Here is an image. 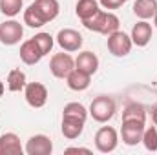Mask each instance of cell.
I'll use <instances>...</instances> for the list:
<instances>
[{"label": "cell", "instance_id": "cell-1", "mask_svg": "<svg viewBox=\"0 0 157 155\" xmlns=\"http://www.w3.org/2000/svg\"><path fill=\"white\" fill-rule=\"evenodd\" d=\"M82 24H84L86 29L108 37V35H112L113 31L119 29V17L113 15V13H110V11H99V13H95L91 18L84 20Z\"/></svg>", "mask_w": 157, "mask_h": 155}, {"label": "cell", "instance_id": "cell-2", "mask_svg": "<svg viewBox=\"0 0 157 155\" xmlns=\"http://www.w3.org/2000/svg\"><path fill=\"white\" fill-rule=\"evenodd\" d=\"M90 115L97 122H108L115 115V100L108 95H99L90 104Z\"/></svg>", "mask_w": 157, "mask_h": 155}, {"label": "cell", "instance_id": "cell-3", "mask_svg": "<svg viewBox=\"0 0 157 155\" xmlns=\"http://www.w3.org/2000/svg\"><path fill=\"white\" fill-rule=\"evenodd\" d=\"M119 144V135L117 130L112 126H102L97 133H95V148L101 153H110L117 148Z\"/></svg>", "mask_w": 157, "mask_h": 155}, {"label": "cell", "instance_id": "cell-4", "mask_svg": "<svg viewBox=\"0 0 157 155\" xmlns=\"http://www.w3.org/2000/svg\"><path fill=\"white\" fill-rule=\"evenodd\" d=\"M73 70H75V60L71 59L70 53H55L49 60V71L57 78H66Z\"/></svg>", "mask_w": 157, "mask_h": 155}, {"label": "cell", "instance_id": "cell-5", "mask_svg": "<svg viewBox=\"0 0 157 155\" xmlns=\"http://www.w3.org/2000/svg\"><path fill=\"white\" fill-rule=\"evenodd\" d=\"M144 133V122L143 120H122L121 137L126 146H135L143 141Z\"/></svg>", "mask_w": 157, "mask_h": 155}, {"label": "cell", "instance_id": "cell-6", "mask_svg": "<svg viewBox=\"0 0 157 155\" xmlns=\"http://www.w3.org/2000/svg\"><path fill=\"white\" fill-rule=\"evenodd\" d=\"M132 37H128L124 31H113L112 35H108V51L113 57H126L132 51Z\"/></svg>", "mask_w": 157, "mask_h": 155}, {"label": "cell", "instance_id": "cell-7", "mask_svg": "<svg viewBox=\"0 0 157 155\" xmlns=\"http://www.w3.org/2000/svg\"><path fill=\"white\" fill-rule=\"evenodd\" d=\"M24 37V28L17 20H6L0 24V42L4 46H15Z\"/></svg>", "mask_w": 157, "mask_h": 155}, {"label": "cell", "instance_id": "cell-8", "mask_svg": "<svg viewBox=\"0 0 157 155\" xmlns=\"http://www.w3.org/2000/svg\"><path fill=\"white\" fill-rule=\"evenodd\" d=\"M24 97L31 108H42L48 102V88L40 82H28L24 88Z\"/></svg>", "mask_w": 157, "mask_h": 155}, {"label": "cell", "instance_id": "cell-9", "mask_svg": "<svg viewBox=\"0 0 157 155\" xmlns=\"http://www.w3.org/2000/svg\"><path fill=\"white\" fill-rule=\"evenodd\" d=\"M57 44H59L64 51H68V53L78 51L80 46H82V35H80L78 31H75V29H70V28L60 29V31L57 33Z\"/></svg>", "mask_w": 157, "mask_h": 155}, {"label": "cell", "instance_id": "cell-10", "mask_svg": "<svg viewBox=\"0 0 157 155\" xmlns=\"http://www.w3.org/2000/svg\"><path fill=\"white\" fill-rule=\"evenodd\" d=\"M24 152L28 155H49L53 152V142L46 135H33L26 142Z\"/></svg>", "mask_w": 157, "mask_h": 155}, {"label": "cell", "instance_id": "cell-11", "mask_svg": "<svg viewBox=\"0 0 157 155\" xmlns=\"http://www.w3.org/2000/svg\"><path fill=\"white\" fill-rule=\"evenodd\" d=\"M42 57H44V55H42L40 47L37 46V42H35L33 39L22 42V46H20V59H22V62H24V64L33 66V64L40 62V59H42Z\"/></svg>", "mask_w": 157, "mask_h": 155}, {"label": "cell", "instance_id": "cell-12", "mask_svg": "<svg viewBox=\"0 0 157 155\" xmlns=\"http://www.w3.org/2000/svg\"><path fill=\"white\" fill-rule=\"evenodd\" d=\"M75 68L88 73V75H95L99 70V59L93 51H82L75 59Z\"/></svg>", "mask_w": 157, "mask_h": 155}, {"label": "cell", "instance_id": "cell-13", "mask_svg": "<svg viewBox=\"0 0 157 155\" xmlns=\"http://www.w3.org/2000/svg\"><path fill=\"white\" fill-rule=\"evenodd\" d=\"M132 42L139 47H144L148 46V42L152 40V24H148L146 20H141L133 26L132 29Z\"/></svg>", "mask_w": 157, "mask_h": 155}, {"label": "cell", "instance_id": "cell-14", "mask_svg": "<svg viewBox=\"0 0 157 155\" xmlns=\"http://www.w3.org/2000/svg\"><path fill=\"white\" fill-rule=\"evenodd\" d=\"M24 148L17 133H4L0 137V155H22Z\"/></svg>", "mask_w": 157, "mask_h": 155}, {"label": "cell", "instance_id": "cell-15", "mask_svg": "<svg viewBox=\"0 0 157 155\" xmlns=\"http://www.w3.org/2000/svg\"><path fill=\"white\" fill-rule=\"evenodd\" d=\"M33 6L37 7V11L42 15V18L46 20V24L51 22L53 18H57L59 17V11H60L59 0H35Z\"/></svg>", "mask_w": 157, "mask_h": 155}, {"label": "cell", "instance_id": "cell-16", "mask_svg": "<svg viewBox=\"0 0 157 155\" xmlns=\"http://www.w3.org/2000/svg\"><path fill=\"white\" fill-rule=\"evenodd\" d=\"M90 82H91V75L80 71V70H77V68L66 77L68 88L73 89V91H84V89H88V88H90Z\"/></svg>", "mask_w": 157, "mask_h": 155}, {"label": "cell", "instance_id": "cell-17", "mask_svg": "<svg viewBox=\"0 0 157 155\" xmlns=\"http://www.w3.org/2000/svg\"><path fill=\"white\" fill-rule=\"evenodd\" d=\"M62 135L66 139H77L80 137L82 130H84V120L80 119H71V117H62Z\"/></svg>", "mask_w": 157, "mask_h": 155}, {"label": "cell", "instance_id": "cell-18", "mask_svg": "<svg viewBox=\"0 0 157 155\" xmlns=\"http://www.w3.org/2000/svg\"><path fill=\"white\" fill-rule=\"evenodd\" d=\"M133 13L141 20L154 18V15L157 13V0H135Z\"/></svg>", "mask_w": 157, "mask_h": 155}, {"label": "cell", "instance_id": "cell-19", "mask_svg": "<svg viewBox=\"0 0 157 155\" xmlns=\"http://www.w3.org/2000/svg\"><path fill=\"white\" fill-rule=\"evenodd\" d=\"M99 11L101 9H99V2L97 0H78L77 6H75V13H77V17L82 22L88 20V18H91Z\"/></svg>", "mask_w": 157, "mask_h": 155}, {"label": "cell", "instance_id": "cell-20", "mask_svg": "<svg viewBox=\"0 0 157 155\" xmlns=\"http://www.w3.org/2000/svg\"><path fill=\"white\" fill-rule=\"evenodd\" d=\"M122 120H143L146 122V110L143 104H137V102H132L124 108L122 112Z\"/></svg>", "mask_w": 157, "mask_h": 155}, {"label": "cell", "instance_id": "cell-21", "mask_svg": "<svg viewBox=\"0 0 157 155\" xmlns=\"http://www.w3.org/2000/svg\"><path fill=\"white\" fill-rule=\"evenodd\" d=\"M26 73L20 71V70H11L9 75H7V88L9 91H20L26 88Z\"/></svg>", "mask_w": 157, "mask_h": 155}, {"label": "cell", "instance_id": "cell-22", "mask_svg": "<svg viewBox=\"0 0 157 155\" xmlns=\"http://www.w3.org/2000/svg\"><path fill=\"white\" fill-rule=\"evenodd\" d=\"M24 24H28L29 28H42L46 24V20L42 18V15L37 11V7L33 4L24 11Z\"/></svg>", "mask_w": 157, "mask_h": 155}, {"label": "cell", "instance_id": "cell-23", "mask_svg": "<svg viewBox=\"0 0 157 155\" xmlns=\"http://www.w3.org/2000/svg\"><path fill=\"white\" fill-rule=\"evenodd\" d=\"M62 117H71V119H80L86 122V117H88V112L86 108L80 104V102H70L64 106L62 110Z\"/></svg>", "mask_w": 157, "mask_h": 155}, {"label": "cell", "instance_id": "cell-24", "mask_svg": "<svg viewBox=\"0 0 157 155\" xmlns=\"http://www.w3.org/2000/svg\"><path fill=\"white\" fill-rule=\"evenodd\" d=\"M24 6V0H0V11L6 17H17Z\"/></svg>", "mask_w": 157, "mask_h": 155}, {"label": "cell", "instance_id": "cell-25", "mask_svg": "<svg viewBox=\"0 0 157 155\" xmlns=\"http://www.w3.org/2000/svg\"><path fill=\"white\" fill-rule=\"evenodd\" d=\"M144 148L148 152H157V126H150V128H144V133H143V141Z\"/></svg>", "mask_w": 157, "mask_h": 155}, {"label": "cell", "instance_id": "cell-26", "mask_svg": "<svg viewBox=\"0 0 157 155\" xmlns=\"http://www.w3.org/2000/svg\"><path fill=\"white\" fill-rule=\"evenodd\" d=\"M33 40L37 42V46L40 47V51H42V55H48L51 49H53V37L49 35V33H39V35H35Z\"/></svg>", "mask_w": 157, "mask_h": 155}, {"label": "cell", "instance_id": "cell-27", "mask_svg": "<svg viewBox=\"0 0 157 155\" xmlns=\"http://www.w3.org/2000/svg\"><path fill=\"white\" fill-rule=\"evenodd\" d=\"M99 4L104 9H119L124 4V0H99Z\"/></svg>", "mask_w": 157, "mask_h": 155}, {"label": "cell", "instance_id": "cell-28", "mask_svg": "<svg viewBox=\"0 0 157 155\" xmlns=\"http://www.w3.org/2000/svg\"><path fill=\"white\" fill-rule=\"evenodd\" d=\"M66 153H91V150H88V148H77V146H73V148H68V150H66Z\"/></svg>", "mask_w": 157, "mask_h": 155}, {"label": "cell", "instance_id": "cell-29", "mask_svg": "<svg viewBox=\"0 0 157 155\" xmlns=\"http://www.w3.org/2000/svg\"><path fill=\"white\" fill-rule=\"evenodd\" d=\"M152 120H154V124L157 126V104L152 108Z\"/></svg>", "mask_w": 157, "mask_h": 155}, {"label": "cell", "instance_id": "cell-30", "mask_svg": "<svg viewBox=\"0 0 157 155\" xmlns=\"http://www.w3.org/2000/svg\"><path fill=\"white\" fill-rule=\"evenodd\" d=\"M4 95V84H2V80H0V97Z\"/></svg>", "mask_w": 157, "mask_h": 155}, {"label": "cell", "instance_id": "cell-31", "mask_svg": "<svg viewBox=\"0 0 157 155\" xmlns=\"http://www.w3.org/2000/svg\"><path fill=\"white\" fill-rule=\"evenodd\" d=\"M154 24H155V28H157V13L154 15Z\"/></svg>", "mask_w": 157, "mask_h": 155}, {"label": "cell", "instance_id": "cell-32", "mask_svg": "<svg viewBox=\"0 0 157 155\" xmlns=\"http://www.w3.org/2000/svg\"><path fill=\"white\" fill-rule=\"evenodd\" d=\"M124 2H128V0H124Z\"/></svg>", "mask_w": 157, "mask_h": 155}]
</instances>
